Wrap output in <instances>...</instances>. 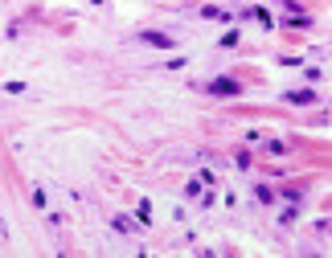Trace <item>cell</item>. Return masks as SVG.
Here are the masks:
<instances>
[{"label":"cell","instance_id":"5b68a950","mask_svg":"<svg viewBox=\"0 0 332 258\" xmlns=\"http://www.w3.org/2000/svg\"><path fill=\"white\" fill-rule=\"evenodd\" d=\"M115 230H119V234H131V230H136V225H131L127 217H115Z\"/></svg>","mask_w":332,"mask_h":258},{"label":"cell","instance_id":"277c9868","mask_svg":"<svg viewBox=\"0 0 332 258\" xmlns=\"http://www.w3.org/2000/svg\"><path fill=\"white\" fill-rule=\"evenodd\" d=\"M201 17H209V21H230V13H226V9H214V5L201 9Z\"/></svg>","mask_w":332,"mask_h":258},{"label":"cell","instance_id":"6da1fadb","mask_svg":"<svg viewBox=\"0 0 332 258\" xmlns=\"http://www.w3.org/2000/svg\"><path fill=\"white\" fill-rule=\"evenodd\" d=\"M140 41H148V45H156V49H172V45H176V41H172L168 33H160V29H148V33H144Z\"/></svg>","mask_w":332,"mask_h":258},{"label":"cell","instance_id":"3957f363","mask_svg":"<svg viewBox=\"0 0 332 258\" xmlns=\"http://www.w3.org/2000/svg\"><path fill=\"white\" fill-rule=\"evenodd\" d=\"M209 94H238V82H230V78H218V82H209Z\"/></svg>","mask_w":332,"mask_h":258},{"label":"cell","instance_id":"8992f818","mask_svg":"<svg viewBox=\"0 0 332 258\" xmlns=\"http://www.w3.org/2000/svg\"><path fill=\"white\" fill-rule=\"evenodd\" d=\"M304 74H308V82H320V78H324V70H320V66H308Z\"/></svg>","mask_w":332,"mask_h":258},{"label":"cell","instance_id":"7a4b0ae2","mask_svg":"<svg viewBox=\"0 0 332 258\" xmlns=\"http://www.w3.org/2000/svg\"><path fill=\"white\" fill-rule=\"evenodd\" d=\"M283 103H295V107H308V103H320V99H316V90H287V94H283Z\"/></svg>","mask_w":332,"mask_h":258}]
</instances>
